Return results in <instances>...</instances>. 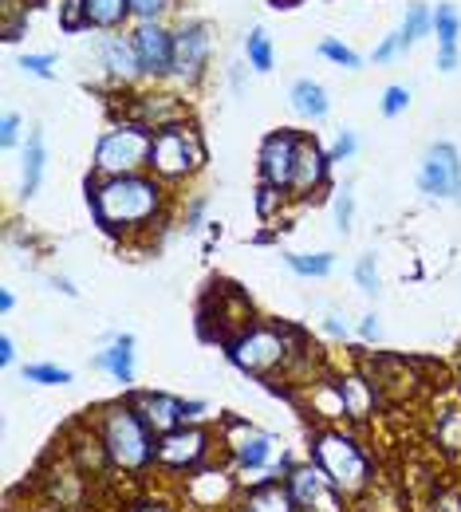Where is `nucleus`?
Here are the masks:
<instances>
[{
	"mask_svg": "<svg viewBox=\"0 0 461 512\" xmlns=\"http://www.w3.org/2000/svg\"><path fill=\"white\" fill-rule=\"evenodd\" d=\"M87 209L95 225L115 241H142L158 225H166L170 213V186L162 178L123 174V178H87Z\"/></svg>",
	"mask_w": 461,
	"mask_h": 512,
	"instance_id": "obj_1",
	"label": "nucleus"
},
{
	"mask_svg": "<svg viewBox=\"0 0 461 512\" xmlns=\"http://www.w3.org/2000/svg\"><path fill=\"white\" fill-rule=\"evenodd\" d=\"M229 363L241 375H253L264 383H276V375H296L316 359V347L304 327L296 323H249L225 343Z\"/></svg>",
	"mask_w": 461,
	"mask_h": 512,
	"instance_id": "obj_2",
	"label": "nucleus"
},
{
	"mask_svg": "<svg viewBox=\"0 0 461 512\" xmlns=\"http://www.w3.org/2000/svg\"><path fill=\"white\" fill-rule=\"evenodd\" d=\"M87 422L95 426L99 442L107 449L115 473H127V477H142L154 465V453H158V434L142 422V414L134 410L127 398H115V402H103L99 410L87 414Z\"/></svg>",
	"mask_w": 461,
	"mask_h": 512,
	"instance_id": "obj_3",
	"label": "nucleus"
},
{
	"mask_svg": "<svg viewBox=\"0 0 461 512\" xmlns=\"http://www.w3.org/2000/svg\"><path fill=\"white\" fill-rule=\"evenodd\" d=\"M221 446H225V457L229 465L237 469L241 485H264V481H284L288 469L296 465L292 453L284 449V442L272 434V430H261L257 422L241 418V414H225L221 426Z\"/></svg>",
	"mask_w": 461,
	"mask_h": 512,
	"instance_id": "obj_4",
	"label": "nucleus"
},
{
	"mask_svg": "<svg viewBox=\"0 0 461 512\" xmlns=\"http://www.w3.org/2000/svg\"><path fill=\"white\" fill-rule=\"evenodd\" d=\"M308 457L320 465L328 485L339 497H363L375 485V461L363 449V442L343 426H320L308 438Z\"/></svg>",
	"mask_w": 461,
	"mask_h": 512,
	"instance_id": "obj_5",
	"label": "nucleus"
},
{
	"mask_svg": "<svg viewBox=\"0 0 461 512\" xmlns=\"http://www.w3.org/2000/svg\"><path fill=\"white\" fill-rule=\"evenodd\" d=\"M150 146L154 134L131 119H119L99 134L91 150V174L95 178H123V174H146L150 170Z\"/></svg>",
	"mask_w": 461,
	"mask_h": 512,
	"instance_id": "obj_6",
	"label": "nucleus"
},
{
	"mask_svg": "<svg viewBox=\"0 0 461 512\" xmlns=\"http://www.w3.org/2000/svg\"><path fill=\"white\" fill-rule=\"evenodd\" d=\"M209 162V150H205V138L194 123H178V127H166L154 134V146H150V174L162 178L166 186H182V182H194Z\"/></svg>",
	"mask_w": 461,
	"mask_h": 512,
	"instance_id": "obj_7",
	"label": "nucleus"
},
{
	"mask_svg": "<svg viewBox=\"0 0 461 512\" xmlns=\"http://www.w3.org/2000/svg\"><path fill=\"white\" fill-rule=\"evenodd\" d=\"M221 434L205 422H186L170 434L158 438V453H154V465L162 473H178V477H190L194 469H201L205 461H213V442Z\"/></svg>",
	"mask_w": 461,
	"mask_h": 512,
	"instance_id": "obj_8",
	"label": "nucleus"
},
{
	"mask_svg": "<svg viewBox=\"0 0 461 512\" xmlns=\"http://www.w3.org/2000/svg\"><path fill=\"white\" fill-rule=\"evenodd\" d=\"M213 24L209 20H186L174 28V83H182L186 91H194L209 75V60H213Z\"/></svg>",
	"mask_w": 461,
	"mask_h": 512,
	"instance_id": "obj_9",
	"label": "nucleus"
},
{
	"mask_svg": "<svg viewBox=\"0 0 461 512\" xmlns=\"http://www.w3.org/2000/svg\"><path fill=\"white\" fill-rule=\"evenodd\" d=\"M119 119H131L138 127H146L150 134L178 123H190V99H182L178 91L166 87H146V91H131L119 107Z\"/></svg>",
	"mask_w": 461,
	"mask_h": 512,
	"instance_id": "obj_10",
	"label": "nucleus"
},
{
	"mask_svg": "<svg viewBox=\"0 0 461 512\" xmlns=\"http://www.w3.org/2000/svg\"><path fill=\"white\" fill-rule=\"evenodd\" d=\"M127 32L142 64V79L146 83L170 79L174 75V28L166 20H134Z\"/></svg>",
	"mask_w": 461,
	"mask_h": 512,
	"instance_id": "obj_11",
	"label": "nucleus"
},
{
	"mask_svg": "<svg viewBox=\"0 0 461 512\" xmlns=\"http://www.w3.org/2000/svg\"><path fill=\"white\" fill-rule=\"evenodd\" d=\"M241 477L233 465H217V461H205L201 469H194L186 477V501L201 512H217V509H233V501L241 497Z\"/></svg>",
	"mask_w": 461,
	"mask_h": 512,
	"instance_id": "obj_12",
	"label": "nucleus"
},
{
	"mask_svg": "<svg viewBox=\"0 0 461 512\" xmlns=\"http://www.w3.org/2000/svg\"><path fill=\"white\" fill-rule=\"evenodd\" d=\"M300 138H304V130H292V127H280L264 134L261 150H257V174H261L264 186H276V190L288 193L292 170H296V154H300Z\"/></svg>",
	"mask_w": 461,
	"mask_h": 512,
	"instance_id": "obj_13",
	"label": "nucleus"
},
{
	"mask_svg": "<svg viewBox=\"0 0 461 512\" xmlns=\"http://www.w3.org/2000/svg\"><path fill=\"white\" fill-rule=\"evenodd\" d=\"M418 190L426 197H458L461 193V150L454 142H430L418 162Z\"/></svg>",
	"mask_w": 461,
	"mask_h": 512,
	"instance_id": "obj_14",
	"label": "nucleus"
},
{
	"mask_svg": "<svg viewBox=\"0 0 461 512\" xmlns=\"http://www.w3.org/2000/svg\"><path fill=\"white\" fill-rule=\"evenodd\" d=\"M331 386H335V394H339V414H343V422H351V426L371 422V418L379 414V406H383V390H379V383H375L367 371L331 375Z\"/></svg>",
	"mask_w": 461,
	"mask_h": 512,
	"instance_id": "obj_15",
	"label": "nucleus"
},
{
	"mask_svg": "<svg viewBox=\"0 0 461 512\" xmlns=\"http://www.w3.org/2000/svg\"><path fill=\"white\" fill-rule=\"evenodd\" d=\"M328 178H331L328 146H324L312 130H304V138H300V154H296V170H292V186H288V197H296V201H312L316 193L328 186Z\"/></svg>",
	"mask_w": 461,
	"mask_h": 512,
	"instance_id": "obj_16",
	"label": "nucleus"
},
{
	"mask_svg": "<svg viewBox=\"0 0 461 512\" xmlns=\"http://www.w3.org/2000/svg\"><path fill=\"white\" fill-rule=\"evenodd\" d=\"M127 402L142 414V422H146L158 438L190 422V418H186V398H174V394H166V390H131Z\"/></svg>",
	"mask_w": 461,
	"mask_h": 512,
	"instance_id": "obj_17",
	"label": "nucleus"
},
{
	"mask_svg": "<svg viewBox=\"0 0 461 512\" xmlns=\"http://www.w3.org/2000/svg\"><path fill=\"white\" fill-rule=\"evenodd\" d=\"M99 64L107 71V79L115 87H134L142 83V64H138V52L131 44V32H103L99 40Z\"/></svg>",
	"mask_w": 461,
	"mask_h": 512,
	"instance_id": "obj_18",
	"label": "nucleus"
},
{
	"mask_svg": "<svg viewBox=\"0 0 461 512\" xmlns=\"http://www.w3.org/2000/svg\"><path fill=\"white\" fill-rule=\"evenodd\" d=\"M363 371L379 383L383 398H406L418 390V375H414V363L398 359V355H375L363 363Z\"/></svg>",
	"mask_w": 461,
	"mask_h": 512,
	"instance_id": "obj_19",
	"label": "nucleus"
},
{
	"mask_svg": "<svg viewBox=\"0 0 461 512\" xmlns=\"http://www.w3.org/2000/svg\"><path fill=\"white\" fill-rule=\"evenodd\" d=\"M434 36H438V67L458 71L461 67V8L442 0L434 8Z\"/></svg>",
	"mask_w": 461,
	"mask_h": 512,
	"instance_id": "obj_20",
	"label": "nucleus"
},
{
	"mask_svg": "<svg viewBox=\"0 0 461 512\" xmlns=\"http://www.w3.org/2000/svg\"><path fill=\"white\" fill-rule=\"evenodd\" d=\"M284 485H288V493H292V501L300 505V512H316V505L324 501V493H328V477L320 473V465L308 457V461H296L292 469H288V477H284Z\"/></svg>",
	"mask_w": 461,
	"mask_h": 512,
	"instance_id": "obj_21",
	"label": "nucleus"
},
{
	"mask_svg": "<svg viewBox=\"0 0 461 512\" xmlns=\"http://www.w3.org/2000/svg\"><path fill=\"white\" fill-rule=\"evenodd\" d=\"M91 367L103 371V375H111L115 383L131 386L134 383V335L131 331H115V335L107 339V347L95 351Z\"/></svg>",
	"mask_w": 461,
	"mask_h": 512,
	"instance_id": "obj_22",
	"label": "nucleus"
},
{
	"mask_svg": "<svg viewBox=\"0 0 461 512\" xmlns=\"http://www.w3.org/2000/svg\"><path fill=\"white\" fill-rule=\"evenodd\" d=\"M229 512H300V505L292 501L284 481H264V485H245Z\"/></svg>",
	"mask_w": 461,
	"mask_h": 512,
	"instance_id": "obj_23",
	"label": "nucleus"
},
{
	"mask_svg": "<svg viewBox=\"0 0 461 512\" xmlns=\"http://www.w3.org/2000/svg\"><path fill=\"white\" fill-rule=\"evenodd\" d=\"M288 103H292V111H296L304 123H324L331 115L328 87L316 83L312 75H300V79L288 87Z\"/></svg>",
	"mask_w": 461,
	"mask_h": 512,
	"instance_id": "obj_24",
	"label": "nucleus"
},
{
	"mask_svg": "<svg viewBox=\"0 0 461 512\" xmlns=\"http://www.w3.org/2000/svg\"><path fill=\"white\" fill-rule=\"evenodd\" d=\"M44 170H48V150H44V134L40 127H28L24 150H20V197H36V190L44 186Z\"/></svg>",
	"mask_w": 461,
	"mask_h": 512,
	"instance_id": "obj_25",
	"label": "nucleus"
},
{
	"mask_svg": "<svg viewBox=\"0 0 461 512\" xmlns=\"http://www.w3.org/2000/svg\"><path fill=\"white\" fill-rule=\"evenodd\" d=\"M83 20L91 32H127L134 24L131 0H83Z\"/></svg>",
	"mask_w": 461,
	"mask_h": 512,
	"instance_id": "obj_26",
	"label": "nucleus"
},
{
	"mask_svg": "<svg viewBox=\"0 0 461 512\" xmlns=\"http://www.w3.org/2000/svg\"><path fill=\"white\" fill-rule=\"evenodd\" d=\"M434 446L450 461H461V402H450L434 418Z\"/></svg>",
	"mask_w": 461,
	"mask_h": 512,
	"instance_id": "obj_27",
	"label": "nucleus"
},
{
	"mask_svg": "<svg viewBox=\"0 0 461 512\" xmlns=\"http://www.w3.org/2000/svg\"><path fill=\"white\" fill-rule=\"evenodd\" d=\"M434 32V8L430 4H422V0H414V4H406V12H402V24H398V36H402V44H406V52L422 40V36H430Z\"/></svg>",
	"mask_w": 461,
	"mask_h": 512,
	"instance_id": "obj_28",
	"label": "nucleus"
},
{
	"mask_svg": "<svg viewBox=\"0 0 461 512\" xmlns=\"http://www.w3.org/2000/svg\"><path fill=\"white\" fill-rule=\"evenodd\" d=\"M284 264L304 280H328L335 272V253H284Z\"/></svg>",
	"mask_w": 461,
	"mask_h": 512,
	"instance_id": "obj_29",
	"label": "nucleus"
},
{
	"mask_svg": "<svg viewBox=\"0 0 461 512\" xmlns=\"http://www.w3.org/2000/svg\"><path fill=\"white\" fill-rule=\"evenodd\" d=\"M245 64L253 67V71H261V75H268V71L276 67L272 36L264 32L261 24H257V28H249V36H245Z\"/></svg>",
	"mask_w": 461,
	"mask_h": 512,
	"instance_id": "obj_30",
	"label": "nucleus"
},
{
	"mask_svg": "<svg viewBox=\"0 0 461 512\" xmlns=\"http://www.w3.org/2000/svg\"><path fill=\"white\" fill-rule=\"evenodd\" d=\"M316 52H320V56H324L328 64L343 67V71H359V67H363V56H359L355 48H347L343 40H335V36H324Z\"/></svg>",
	"mask_w": 461,
	"mask_h": 512,
	"instance_id": "obj_31",
	"label": "nucleus"
},
{
	"mask_svg": "<svg viewBox=\"0 0 461 512\" xmlns=\"http://www.w3.org/2000/svg\"><path fill=\"white\" fill-rule=\"evenodd\" d=\"M24 383L67 386V383H75V375H71L67 367H56V363H28V367H24Z\"/></svg>",
	"mask_w": 461,
	"mask_h": 512,
	"instance_id": "obj_32",
	"label": "nucleus"
},
{
	"mask_svg": "<svg viewBox=\"0 0 461 512\" xmlns=\"http://www.w3.org/2000/svg\"><path fill=\"white\" fill-rule=\"evenodd\" d=\"M355 284H359L363 296H379V292H383V276H379L375 253H363L355 260Z\"/></svg>",
	"mask_w": 461,
	"mask_h": 512,
	"instance_id": "obj_33",
	"label": "nucleus"
},
{
	"mask_svg": "<svg viewBox=\"0 0 461 512\" xmlns=\"http://www.w3.org/2000/svg\"><path fill=\"white\" fill-rule=\"evenodd\" d=\"M56 67H60L56 52H28V56H20V71L32 75V79H56Z\"/></svg>",
	"mask_w": 461,
	"mask_h": 512,
	"instance_id": "obj_34",
	"label": "nucleus"
},
{
	"mask_svg": "<svg viewBox=\"0 0 461 512\" xmlns=\"http://www.w3.org/2000/svg\"><path fill=\"white\" fill-rule=\"evenodd\" d=\"M28 4H4V40L8 44H20L24 40V28H28Z\"/></svg>",
	"mask_w": 461,
	"mask_h": 512,
	"instance_id": "obj_35",
	"label": "nucleus"
},
{
	"mask_svg": "<svg viewBox=\"0 0 461 512\" xmlns=\"http://www.w3.org/2000/svg\"><path fill=\"white\" fill-rule=\"evenodd\" d=\"M253 201H257V217H261V221H272V217H276V213H280V209H284V201H288V193L284 190H276V186H257V197H253Z\"/></svg>",
	"mask_w": 461,
	"mask_h": 512,
	"instance_id": "obj_36",
	"label": "nucleus"
},
{
	"mask_svg": "<svg viewBox=\"0 0 461 512\" xmlns=\"http://www.w3.org/2000/svg\"><path fill=\"white\" fill-rule=\"evenodd\" d=\"M331 213H335V229L347 237V233H351V225H355V193H351V190L335 193V201H331Z\"/></svg>",
	"mask_w": 461,
	"mask_h": 512,
	"instance_id": "obj_37",
	"label": "nucleus"
},
{
	"mask_svg": "<svg viewBox=\"0 0 461 512\" xmlns=\"http://www.w3.org/2000/svg\"><path fill=\"white\" fill-rule=\"evenodd\" d=\"M406 107H410V87H402V83H391V87L383 91V99H379V111H383L387 119H398Z\"/></svg>",
	"mask_w": 461,
	"mask_h": 512,
	"instance_id": "obj_38",
	"label": "nucleus"
},
{
	"mask_svg": "<svg viewBox=\"0 0 461 512\" xmlns=\"http://www.w3.org/2000/svg\"><path fill=\"white\" fill-rule=\"evenodd\" d=\"M402 56H406V44H402L398 28L395 32H387V36L375 44V52H371V60H375V64H395V60H402Z\"/></svg>",
	"mask_w": 461,
	"mask_h": 512,
	"instance_id": "obj_39",
	"label": "nucleus"
},
{
	"mask_svg": "<svg viewBox=\"0 0 461 512\" xmlns=\"http://www.w3.org/2000/svg\"><path fill=\"white\" fill-rule=\"evenodd\" d=\"M131 8L134 20H166L178 8V0H131Z\"/></svg>",
	"mask_w": 461,
	"mask_h": 512,
	"instance_id": "obj_40",
	"label": "nucleus"
},
{
	"mask_svg": "<svg viewBox=\"0 0 461 512\" xmlns=\"http://www.w3.org/2000/svg\"><path fill=\"white\" fill-rule=\"evenodd\" d=\"M328 154H331V162H351V158L359 154V134H355V130H339Z\"/></svg>",
	"mask_w": 461,
	"mask_h": 512,
	"instance_id": "obj_41",
	"label": "nucleus"
},
{
	"mask_svg": "<svg viewBox=\"0 0 461 512\" xmlns=\"http://www.w3.org/2000/svg\"><path fill=\"white\" fill-rule=\"evenodd\" d=\"M20 134H24V119L16 111H4V119H0V150H16Z\"/></svg>",
	"mask_w": 461,
	"mask_h": 512,
	"instance_id": "obj_42",
	"label": "nucleus"
},
{
	"mask_svg": "<svg viewBox=\"0 0 461 512\" xmlns=\"http://www.w3.org/2000/svg\"><path fill=\"white\" fill-rule=\"evenodd\" d=\"M60 28L64 32H87V20H83V0H64L60 4Z\"/></svg>",
	"mask_w": 461,
	"mask_h": 512,
	"instance_id": "obj_43",
	"label": "nucleus"
},
{
	"mask_svg": "<svg viewBox=\"0 0 461 512\" xmlns=\"http://www.w3.org/2000/svg\"><path fill=\"white\" fill-rule=\"evenodd\" d=\"M205 209H209V197H205V193H198V197L186 205V229H190V233H198L201 225H205Z\"/></svg>",
	"mask_w": 461,
	"mask_h": 512,
	"instance_id": "obj_44",
	"label": "nucleus"
},
{
	"mask_svg": "<svg viewBox=\"0 0 461 512\" xmlns=\"http://www.w3.org/2000/svg\"><path fill=\"white\" fill-rule=\"evenodd\" d=\"M324 331H328L331 339H347V335H351V327H347V316H343L339 308H328V312H324Z\"/></svg>",
	"mask_w": 461,
	"mask_h": 512,
	"instance_id": "obj_45",
	"label": "nucleus"
},
{
	"mask_svg": "<svg viewBox=\"0 0 461 512\" xmlns=\"http://www.w3.org/2000/svg\"><path fill=\"white\" fill-rule=\"evenodd\" d=\"M359 339H363V343H379V339H383V320H379L375 312H367V316L359 320Z\"/></svg>",
	"mask_w": 461,
	"mask_h": 512,
	"instance_id": "obj_46",
	"label": "nucleus"
},
{
	"mask_svg": "<svg viewBox=\"0 0 461 512\" xmlns=\"http://www.w3.org/2000/svg\"><path fill=\"white\" fill-rule=\"evenodd\" d=\"M430 512H461V489H442V493L434 497Z\"/></svg>",
	"mask_w": 461,
	"mask_h": 512,
	"instance_id": "obj_47",
	"label": "nucleus"
},
{
	"mask_svg": "<svg viewBox=\"0 0 461 512\" xmlns=\"http://www.w3.org/2000/svg\"><path fill=\"white\" fill-rule=\"evenodd\" d=\"M127 512H174V505L162 501V497H142V501H131Z\"/></svg>",
	"mask_w": 461,
	"mask_h": 512,
	"instance_id": "obj_48",
	"label": "nucleus"
},
{
	"mask_svg": "<svg viewBox=\"0 0 461 512\" xmlns=\"http://www.w3.org/2000/svg\"><path fill=\"white\" fill-rule=\"evenodd\" d=\"M0 363H4V367L16 363V343H12V335H0Z\"/></svg>",
	"mask_w": 461,
	"mask_h": 512,
	"instance_id": "obj_49",
	"label": "nucleus"
},
{
	"mask_svg": "<svg viewBox=\"0 0 461 512\" xmlns=\"http://www.w3.org/2000/svg\"><path fill=\"white\" fill-rule=\"evenodd\" d=\"M205 414H209V402H201V398H190V402H186V418H190V422H201Z\"/></svg>",
	"mask_w": 461,
	"mask_h": 512,
	"instance_id": "obj_50",
	"label": "nucleus"
},
{
	"mask_svg": "<svg viewBox=\"0 0 461 512\" xmlns=\"http://www.w3.org/2000/svg\"><path fill=\"white\" fill-rule=\"evenodd\" d=\"M245 71H249L245 64H229V83H233V91H237V95L245 91Z\"/></svg>",
	"mask_w": 461,
	"mask_h": 512,
	"instance_id": "obj_51",
	"label": "nucleus"
},
{
	"mask_svg": "<svg viewBox=\"0 0 461 512\" xmlns=\"http://www.w3.org/2000/svg\"><path fill=\"white\" fill-rule=\"evenodd\" d=\"M52 288H60L64 296H79V288H75V284H71L67 276H52Z\"/></svg>",
	"mask_w": 461,
	"mask_h": 512,
	"instance_id": "obj_52",
	"label": "nucleus"
},
{
	"mask_svg": "<svg viewBox=\"0 0 461 512\" xmlns=\"http://www.w3.org/2000/svg\"><path fill=\"white\" fill-rule=\"evenodd\" d=\"M12 308H16V296L4 288V292H0V312H12Z\"/></svg>",
	"mask_w": 461,
	"mask_h": 512,
	"instance_id": "obj_53",
	"label": "nucleus"
},
{
	"mask_svg": "<svg viewBox=\"0 0 461 512\" xmlns=\"http://www.w3.org/2000/svg\"><path fill=\"white\" fill-rule=\"evenodd\" d=\"M28 512H48V509H28Z\"/></svg>",
	"mask_w": 461,
	"mask_h": 512,
	"instance_id": "obj_54",
	"label": "nucleus"
},
{
	"mask_svg": "<svg viewBox=\"0 0 461 512\" xmlns=\"http://www.w3.org/2000/svg\"><path fill=\"white\" fill-rule=\"evenodd\" d=\"M458 201H461V193H458Z\"/></svg>",
	"mask_w": 461,
	"mask_h": 512,
	"instance_id": "obj_55",
	"label": "nucleus"
}]
</instances>
